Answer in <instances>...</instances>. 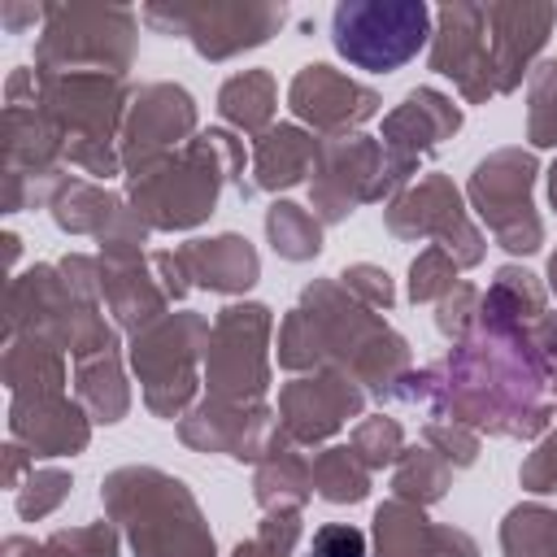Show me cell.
<instances>
[{
	"label": "cell",
	"instance_id": "obj_29",
	"mask_svg": "<svg viewBox=\"0 0 557 557\" xmlns=\"http://www.w3.org/2000/svg\"><path fill=\"white\" fill-rule=\"evenodd\" d=\"M74 392H78V405L87 409L91 422H117V418H126L131 392H126V379H122L117 344L104 348V352H91V357H78L74 361Z\"/></svg>",
	"mask_w": 557,
	"mask_h": 557
},
{
	"label": "cell",
	"instance_id": "obj_19",
	"mask_svg": "<svg viewBox=\"0 0 557 557\" xmlns=\"http://www.w3.org/2000/svg\"><path fill=\"white\" fill-rule=\"evenodd\" d=\"M287 104L300 122L322 131V139H339V135H357V126L379 113V91H370V87L352 83L348 74L313 61L292 78Z\"/></svg>",
	"mask_w": 557,
	"mask_h": 557
},
{
	"label": "cell",
	"instance_id": "obj_37",
	"mask_svg": "<svg viewBox=\"0 0 557 557\" xmlns=\"http://www.w3.org/2000/svg\"><path fill=\"white\" fill-rule=\"evenodd\" d=\"M483 305L513 318V322H527V318L544 313V287L535 283V274H527L518 265H505V270H496V283L487 287Z\"/></svg>",
	"mask_w": 557,
	"mask_h": 557
},
{
	"label": "cell",
	"instance_id": "obj_32",
	"mask_svg": "<svg viewBox=\"0 0 557 557\" xmlns=\"http://www.w3.org/2000/svg\"><path fill=\"white\" fill-rule=\"evenodd\" d=\"M370 466L352 453V444H331L313 457V492L331 505H357L370 492Z\"/></svg>",
	"mask_w": 557,
	"mask_h": 557
},
{
	"label": "cell",
	"instance_id": "obj_5",
	"mask_svg": "<svg viewBox=\"0 0 557 557\" xmlns=\"http://www.w3.org/2000/svg\"><path fill=\"white\" fill-rule=\"evenodd\" d=\"M104 513L126 531L135 557H213V535L183 479L157 466H122L100 483Z\"/></svg>",
	"mask_w": 557,
	"mask_h": 557
},
{
	"label": "cell",
	"instance_id": "obj_14",
	"mask_svg": "<svg viewBox=\"0 0 557 557\" xmlns=\"http://www.w3.org/2000/svg\"><path fill=\"white\" fill-rule=\"evenodd\" d=\"M383 218H387V231L396 239H426V235H435L440 248L457 265H479L483 261V235L466 218L461 191L444 174H422L413 187L396 191Z\"/></svg>",
	"mask_w": 557,
	"mask_h": 557
},
{
	"label": "cell",
	"instance_id": "obj_16",
	"mask_svg": "<svg viewBox=\"0 0 557 557\" xmlns=\"http://www.w3.org/2000/svg\"><path fill=\"white\" fill-rule=\"evenodd\" d=\"M431 70L453 78L457 91L474 104L496 96L492 74V39H487V13L483 4H444L435 9V35H431Z\"/></svg>",
	"mask_w": 557,
	"mask_h": 557
},
{
	"label": "cell",
	"instance_id": "obj_39",
	"mask_svg": "<svg viewBox=\"0 0 557 557\" xmlns=\"http://www.w3.org/2000/svg\"><path fill=\"white\" fill-rule=\"evenodd\" d=\"M352 453H357L370 470L392 466V461L405 453V431H400V422H396V418H383V413L361 418L357 431H352Z\"/></svg>",
	"mask_w": 557,
	"mask_h": 557
},
{
	"label": "cell",
	"instance_id": "obj_53",
	"mask_svg": "<svg viewBox=\"0 0 557 557\" xmlns=\"http://www.w3.org/2000/svg\"><path fill=\"white\" fill-rule=\"evenodd\" d=\"M231 557H274L265 544H257V540H244V544H235V553Z\"/></svg>",
	"mask_w": 557,
	"mask_h": 557
},
{
	"label": "cell",
	"instance_id": "obj_47",
	"mask_svg": "<svg viewBox=\"0 0 557 557\" xmlns=\"http://www.w3.org/2000/svg\"><path fill=\"white\" fill-rule=\"evenodd\" d=\"M518 479H522L527 492H557V431L522 461Z\"/></svg>",
	"mask_w": 557,
	"mask_h": 557
},
{
	"label": "cell",
	"instance_id": "obj_55",
	"mask_svg": "<svg viewBox=\"0 0 557 557\" xmlns=\"http://www.w3.org/2000/svg\"><path fill=\"white\" fill-rule=\"evenodd\" d=\"M548 283H553V292H557V252H553V261H548Z\"/></svg>",
	"mask_w": 557,
	"mask_h": 557
},
{
	"label": "cell",
	"instance_id": "obj_24",
	"mask_svg": "<svg viewBox=\"0 0 557 557\" xmlns=\"http://www.w3.org/2000/svg\"><path fill=\"white\" fill-rule=\"evenodd\" d=\"M374 557H479V544L457 527H435L422 505L392 496L374 509Z\"/></svg>",
	"mask_w": 557,
	"mask_h": 557
},
{
	"label": "cell",
	"instance_id": "obj_21",
	"mask_svg": "<svg viewBox=\"0 0 557 557\" xmlns=\"http://www.w3.org/2000/svg\"><path fill=\"white\" fill-rule=\"evenodd\" d=\"M9 440L30 457H74L91 440V418L65 392L9 396Z\"/></svg>",
	"mask_w": 557,
	"mask_h": 557
},
{
	"label": "cell",
	"instance_id": "obj_26",
	"mask_svg": "<svg viewBox=\"0 0 557 557\" xmlns=\"http://www.w3.org/2000/svg\"><path fill=\"white\" fill-rule=\"evenodd\" d=\"M183 270H187V283L191 287H209V292H222V296H235V292H248L261 274V261H257V248L244 239V235H213V239H191L183 248H174Z\"/></svg>",
	"mask_w": 557,
	"mask_h": 557
},
{
	"label": "cell",
	"instance_id": "obj_20",
	"mask_svg": "<svg viewBox=\"0 0 557 557\" xmlns=\"http://www.w3.org/2000/svg\"><path fill=\"white\" fill-rule=\"evenodd\" d=\"M52 222L70 235H96L100 248H144L148 226L139 222L135 209H126L113 191L100 183H87L78 174H61L57 187L48 191Z\"/></svg>",
	"mask_w": 557,
	"mask_h": 557
},
{
	"label": "cell",
	"instance_id": "obj_33",
	"mask_svg": "<svg viewBox=\"0 0 557 557\" xmlns=\"http://www.w3.org/2000/svg\"><path fill=\"white\" fill-rule=\"evenodd\" d=\"M265 235L274 244V252L283 261H313L322 252V222L292 205V200H274L270 213H265Z\"/></svg>",
	"mask_w": 557,
	"mask_h": 557
},
{
	"label": "cell",
	"instance_id": "obj_25",
	"mask_svg": "<svg viewBox=\"0 0 557 557\" xmlns=\"http://www.w3.org/2000/svg\"><path fill=\"white\" fill-rule=\"evenodd\" d=\"M461 126V109L435 91V87H413L387 117H383V148L396 157L418 161L422 152L440 148L448 135H457Z\"/></svg>",
	"mask_w": 557,
	"mask_h": 557
},
{
	"label": "cell",
	"instance_id": "obj_44",
	"mask_svg": "<svg viewBox=\"0 0 557 557\" xmlns=\"http://www.w3.org/2000/svg\"><path fill=\"white\" fill-rule=\"evenodd\" d=\"M426 444L448 461V466H470L474 457H479V435L470 431V426H461V422H426Z\"/></svg>",
	"mask_w": 557,
	"mask_h": 557
},
{
	"label": "cell",
	"instance_id": "obj_38",
	"mask_svg": "<svg viewBox=\"0 0 557 557\" xmlns=\"http://www.w3.org/2000/svg\"><path fill=\"white\" fill-rule=\"evenodd\" d=\"M70 487H74V479L65 474V470H57V466H30V474H26V483L13 492V505H17V513L26 518V522H35V518H48L65 496H70Z\"/></svg>",
	"mask_w": 557,
	"mask_h": 557
},
{
	"label": "cell",
	"instance_id": "obj_54",
	"mask_svg": "<svg viewBox=\"0 0 557 557\" xmlns=\"http://www.w3.org/2000/svg\"><path fill=\"white\" fill-rule=\"evenodd\" d=\"M548 200H553V209H557V161H553V170H548Z\"/></svg>",
	"mask_w": 557,
	"mask_h": 557
},
{
	"label": "cell",
	"instance_id": "obj_30",
	"mask_svg": "<svg viewBox=\"0 0 557 557\" xmlns=\"http://www.w3.org/2000/svg\"><path fill=\"white\" fill-rule=\"evenodd\" d=\"M4 387L9 396H44V392H65V352L17 335L4 344Z\"/></svg>",
	"mask_w": 557,
	"mask_h": 557
},
{
	"label": "cell",
	"instance_id": "obj_4",
	"mask_svg": "<svg viewBox=\"0 0 557 557\" xmlns=\"http://www.w3.org/2000/svg\"><path fill=\"white\" fill-rule=\"evenodd\" d=\"M226 183H235L239 196H252V183H244V144L231 131H200L187 148L139 174H126L131 205L148 231L200 226Z\"/></svg>",
	"mask_w": 557,
	"mask_h": 557
},
{
	"label": "cell",
	"instance_id": "obj_49",
	"mask_svg": "<svg viewBox=\"0 0 557 557\" xmlns=\"http://www.w3.org/2000/svg\"><path fill=\"white\" fill-rule=\"evenodd\" d=\"M26 466H35V457H30L22 444H9V448H4V487H13V492H17V487H22V470H26Z\"/></svg>",
	"mask_w": 557,
	"mask_h": 557
},
{
	"label": "cell",
	"instance_id": "obj_10",
	"mask_svg": "<svg viewBox=\"0 0 557 557\" xmlns=\"http://www.w3.org/2000/svg\"><path fill=\"white\" fill-rule=\"evenodd\" d=\"M209 348V322L200 313H165L131 335V366L144 383V405L157 418H178L196 396V361Z\"/></svg>",
	"mask_w": 557,
	"mask_h": 557
},
{
	"label": "cell",
	"instance_id": "obj_18",
	"mask_svg": "<svg viewBox=\"0 0 557 557\" xmlns=\"http://www.w3.org/2000/svg\"><path fill=\"white\" fill-rule=\"evenodd\" d=\"M278 422L270 405H235V400H200L183 422H178V440L200 448V453H226L235 461H261L270 453V444L278 440Z\"/></svg>",
	"mask_w": 557,
	"mask_h": 557
},
{
	"label": "cell",
	"instance_id": "obj_8",
	"mask_svg": "<svg viewBox=\"0 0 557 557\" xmlns=\"http://www.w3.org/2000/svg\"><path fill=\"white\" fill-rule=\"evenodd\" d=\"M413 170H418V161L387 152L370 135L322 139L318 165H313V183H309L313 218L318 222H344L357 205L396 196L413 178Z\"/></svg>",
	"mask_w": 557,
	"mask_h": 557
},
{
	"label": "cell",
	"instance_id": "obj_12",
	"mask_svg": "<svg viewBox=\"0 0 557 557\" xmlns=\"http://www.w3.org/2000/svg\"><path fill=\"white\" fill-rule=\"evenodd\" d=\"M535 187V157L522 148H496L483 157L470 174V205L487 222L500 248L509 252H535L544 244V222L531 205Z\"/></svg>",
	"mask_w": 557,
	"mask_h": 557
},
{
	"label": "cell",
	"instance_id": "obj_6",
	"mask_svg": "<svg viewBox=\"0 0 557 557\" xmlns=\"http://www.w3.org/2000/svg\"><path fill=\"white\" fill-rule=\"evenodd\" d=\"M30 335L44 339L61 352L91 357L117 344L113 326L100 313V296L70 283L61 265H30L9 283V305H4V344Z\"/></svg>",
	"mask_w": 557,
	"mask_h": 557
},
{
	"label": "cell",
	"instance_id": "obj_46",
	"mask_svg": "<svg viewBox=\"0 0 557 557\" xmlns=\"http://www.w3.org/2000/svg\"><path fill=\"white\" fill-rule=\"evenodd\" d=\"M252 540L265 544L274 557H292V548H296V540H300V509H292V505L265 509V522H261V531H257Z\"/></svg>",
	"mask_w": 557,
	"mask_h": 557
},
{
	"label": "cell",
	"instance_id": "obj_17",
	"mask_svg": "<svg viewBox=\"0 0 557 557\" xmlns=\"http://www.w3.org/2000/svg\"><path fill=\"white\" fill-rule=\"evenodd\" d=\"M361 409H366V392L344 370L300 374L278 392V426L296 444L331 440L348 418H361Z\"/></svg>",
	"mask_w": 557,
	"mask_h": 557
},
{
	"label": "cell",
	"instance_id": "obj_1",
	"mask_svg": "<svg viewBox=\"0 0 557 557\" xmlns=\"http://www.w3.org/2000/svg\"><path fill=\"white\" fill-rule=\"evenodd\" d=\"M440 374V418L531 440L557 418V361L531 339L527 322H513L479 305V322L453 344Z\"/></svg>",
	"mask_w": 557,
	"mask_h": 557
},
{
	"label": "cell",
	"instance_id": "obj_11",
	"mask_svg": "<svg viewBox=\"0 0 557 557\" xmlns=\"http://www.w3.org/2000/svg\"><path fill=\"white\" fill-rule=\"evenodd\" d=\"M270 331L274 318L265 305H226L209 326L205 383L213 400L257 405L270 387Z\"/></svg>",
	"mask_w": 557,
	"mask_h": 557
},
{
	"label": "cell",
	"instance_id": "obj_50",
	"mask_svg": "<svg viewBox=\"0 0 557 557\" xmlns=\"http://www.w3.org/2000/svg\"><path fill=\"white\" fill-rule=\"evenodd\" d=\"M531 339L544 348L548 361H557V313H540L535 326H531Z\"/></svg>",
	"mask_w": 557,
	"mask_h": 557
},
{
	"label": "cell",
	"instance_id": "obj_31",
	"mask_svg": "<svg viewBox=\"0 0 557 557\" xmlns=\"http://www.w3.org/2000/svg\"><path fill=\"white\" fill-rule=\"evenodd\" d=\"M218 113L239 131H252V135L270 131V122H274V78L265 70H244V74L226 78L222 91H218Z\"/></svg>",
	"mask_w": 557,
	"mask_h": 557
},
{
	"label": "cell",
	"instance_id": "obj_13",
	"mask_svg": "<svg viewBox=\"0 0 557 557\" xmlns=\"http://www.w3.org/2000/svg\"><path fill=\"white\" fill-rule=\"evenodd\" d=\"M144 22L165 35H187L191 48L209 61H226L244 48L265 44L287 22L283 4H148Z\"/></svg>",
	"mask_w": 557,
	"mask_h": 557
},
{
	"label": "cell",
	"instance_id": "obj_40",
	"mask_svg": "<svg viewBox=\"0 0 557 557\" xmlns=\"http://www.w3.org/2000/svg\"><path fill=\"white\" fill-rule=\"evenodd\" d=\"M457 287V261L435 244V248H422L409 265V300L422 305V300H444L448 292Z\"/></svg>",
	"mask_w": 557,
	"mask_h": 557
},
{
	"label": "cell",
	"instance_id": "obj_27",
	"mask_svg": "<svg viewBox=\"0 0 557 557\" xmlns=\"http://www.w3.org/2000/svg\"><path fill=\"white\" fill-rule=\"evenodd\" d=\"M318 148L322 139H313L309 131L292 126V122H278L270 131L257 135L252 144V191H283V187H296L305 174H313L318 165Z\"/></svg>",
	"mask_w": 557,
	"mask_h": 557
},
{
	"label": "cell",
	"instance_id": "obj_51",
	"mask_svg": "<svg viewBox=\"0 0 557 557\" xmlns=\"http://www.w3.org/2000/svg\"><path fill=\"white\" fill-rule=\"evenodd\" d=\"M35 17H44V9H35V4H4L0 9V22L9 35H22V26H30Z\"/></svg>",
	"mask_w": 557,
	"mask_h": 557
},
{
	"label": "cell",
	"instance_id": "obj_35",
	"mask_svg": "<svg viewBox=\"0 0 557 557\" xmlns=\"http://www.w3.org/2000/svg\"><path fill=\"white\" fill-rule=\"evenodd\" d=\"M505 557H557V513L544 505H518L509 509L500 527Z\"/></svg>",
	"mask_w": 557,
	"mask_h": 557
},
{
	"label": "cell",
	"instance_id": "obj_23",
	"mask_svg": "<svg viewBox=\"0 0 557 557\" xmlns=\"http://www.w3.org/2000/svg\"><path fill=\"white\" fill-rule=\"evenodd\" d=\"M100 300L113 313V322L131 335L165 318V287L148 274L144 248H100Z\"/></svg>",
	"mask_w": 557,
	"mask_h": 557
},
{
	"label": "cell",
	"instance_id": "obj_9",
	"mask_svg": "<svg viewBox=\"0 0 557 557\" xmlns=\"http://www.w3.org/2000/svg\"><path fill=\"white\" fill-rule=\"evenodd\" d=\"M431 17L435 13L422 0H344L331 13V44L348 65L392 74L435 35Z\"/></svg>",
	"mask_w": 557,
	"mask_h": 557
},
{
	"label": "cell",
	"instance_id": "obj_34",
	"mask_svg": "<svg viewBox=\"0 0 557 557\" xmlns=\"http://www.w3.org/2000/svg\"><path fill=\"white\" fill-rule=\"evenodd\" d=\"M448 479H453V466L435 453V448H405L396 457V474H392V492L396 500H409V505H431L448 492Z\"/></svg>",
	"mask_w": 557,
	"mask_h": 557
},
{
	"label": "cell",
	"instance_id": "obj_3",
	"mask_svg": "<svg viewBox=\"0 0 557 557\" xmlns=\"http://www.w3.org/2000/svg\"><path fill=\"white\" fill-rule=\"evenodd\" d=\"M4 104L44 109L65 135V161L91 178H113L122 152L113 144L126 117V78L100 70H13L4 83Z\"/></svg>",
	"mask_w": 557,
	"mask_h": 557
},
{
	"label": "cell",
	"instance_id": "obj_48",
	"mask_svg": "<svg viewBox=\"0 0 557 557\" xmlns=\"http://www.w3.org/2000/svg\"><path fill=\"white\" fill-rule=\"evenodd\" d=\"M152 270H157V278H161V287H165V296H170V300H183V296L191 292V283H187V270H183L178 252H152Z\"/></svg>",
	"mask_w": 557,
	"mask_h": 557
},
{
	"label": "cell",
	"instance_id": "obj_2",
	"mask_svg": "<svg viewBox=\"0 0 557 557\" xmlns=\"http://www.w3.org/2000/svg\"><path fill=\"white\" fill-rule=\"evenodd\" d=\"M278 366L283 370H344L352 383H366L379 400H392L409 374V344L344 283H309L300 305L278 326Z\"/></svg>",
	"mask_w": 557,
	"mask_h": 557
},
{
	"label": "cell",
	"instance_id": "obj_22",
	"mask_svg": "<svg viewBox=\"0 0 557 557\" xmlns=\"http://www.w3.org/2000/svg\"><path fill=\"white\" fill-rule=\"evenodd\" d=\"M483 13H487V39H492L496 96H505L522 78H531V61L557 22V4H483Z\"/></svg>",
	"mask_w": 557,
	"mask_h": 557
},
{
	"label": "cell",
	"instance_id": "obj_36",
	"mask_svg": "<svg viewBox=\"0 0 557 557\" xmlns=\"http://www.w3.org/2000/svg\"><path fill=\"white\" fill-rule=\"evenodd\" d=\"M527 139L535 148H557V57L540 61L527 83Z\"/></svg>",
	"mask_w": 557,
	"mask_h": 557
},
{
	"label": "cell",
	"instance_id": "obj_45",
	"mask_svg": "<svg viewBox=\"0 0 557 557\" xmlns=\"http://www.w3.org/2000/svg\"><path fill=\"white\" fill-rule=\"evenodd\" d=\"M305 557H366V535L352 522H326L313 531Z\"/></svg>",
	"mask_w": 557,
	"mask_h": 557
},
{
	"label": "cell",
	"instance_id": "obj_28",
	"mask_svg": "<svg viewBox=\"0 0 557 557\" xmlns=\"http://www.w3.org/2000/svg\"><path fill=\"white\" fill-rule=\"evenodd\" d=\"M313 492V461H305L296 453V440H287V431H278V440L270 444V453L257 461V479H252V496L261 509H300Z\"/></svg>",
	"mask_w": 557,
	"mask_h": 557
},
{
	"label": "cell",
	"instance_id": "obj_15",
	"mask_svg": "<svg viewBox=\"0 0 557 557\" xmlns=\"http://www.w3.org/2000/svg\"><path fill=\"white\" fill-rule=\"evenodd\" d=\"M196 104L187 96V87L178 83H144L139 91H131L126 117H122V170L139 174L148 165H157L161 157L187 148L196 139Z\"/></svg>",
	"mask_w": 557,
	"mask_h": 557
},
{
	"label": "cell",
	"instance_id": "obj_41",
	"mask_svg": "<svg viewBox=\"0 0 557 557\" xmlns=\"http://www.w3.org/2000/svg\"><path fill=\"white\" fill-rule=\"evenodd\" d=\"M52 557H117V531L109 522H87V527H61L44 540Z\"/></svg>",
	"mask_w": 557,
	"mask_h": 557
},
{
	"label": "cell",
	"instance_id": "obj_42",
	"mask_svg": "<svg viewBox=\"0 0 557 557\" xmlns=\"http://www.w3.org/2000/svg\"><path fill=\"white\" fill-rule=\"evenodd\" d=\"M479 305H483V296H479L470 283H457V287L440 300V313H435L440 335H448V339H466V335L474 331V322H479Z\"/></svg>",
	"mask_w": 557,
	"mask_h": 557
},
{
	"label": "cell",
	"instance_id": "obj_52",
	"mask_svg": "<svg viewBox=\"0 0 557 557\" xmlns=\"http://www.w3.org/2000/svg\"><path fill=\"white\" fill-rule=\"evenodd\" d=\"M4 557H52L44 544H35V540H26V535H9L4 540Z\"/></svg>",
	"mask_w": 557,
	"mask_h": 557
},
{
	"label": "cell",
	"instance_id": "obj_7",
	"mask_svg": "<svg viewBox=\"0 0 557 557\" xmlns=\"http://www.w3.org/2000/svg\"><path fill=\"white\" fill-rule=\"evenodd\" d=\"M139 13L122 4H44V35L35 44L39 70H100L122 74L135 61Z\"/></svg>",
	"mask_w": 557,
	"mask_h": 557
},
{
	"label": "cell",
	"instance_id": "obj_43",
	"mask_svg": "<svg viewBox=\"0 0 557 557\" xmlns=\"http://www.w3.org/2000/svg\"><path fill=\"white\" fill-rule=\"evenodd\" d=\"M339 283H344V287H348V292H352L361 305H370L374 313L396 305V292H392V278H387V270H379V265H370V261L344 265Z\"/></svg>",
	"mask_w": 557,
	"mask_h": 557
}]
</instances>
